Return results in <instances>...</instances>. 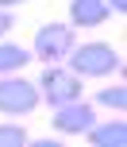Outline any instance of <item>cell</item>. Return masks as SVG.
Masks as SVG:
<instances>
[{"label": "cell", "instance_id": "obj_1", "mask_svg": "<svg viewBox=\"0 0 127 147\" xmlns=\"http://www.w3.org/2000/svg\"><path fill=\"white\" fill-rule=\"evenodd\" d=\"M66 62H69V70H73L77 78H112V74H120V66H123L120 51H116L112 43H96V39L73 47V51L66 54Z\"/></svg>", "mask_w": 127, "mask_h": 147}, {"label": "cell", "instance_id": "obj_2", "mask_svg": "<svg viewBox=\"0 0 127 147\" xmlns=\"http://www.w3.org/2000/svg\"><path fill=\"white\" fill-rule=\"evenodd\" d=\"M85 78H77L69 66H62V62H54V66L43 70V78L35 81L39 85V101L46 105V109H58V105H69V101H81L85 97Z\"/></svg>", "mask_w": 127, "mask_h": 147}, {"label": "cell", "instance_id": "obj_3", "mask_svg": "<svg viewBox=\"0 0 127 147\" xmlns=\"http://www.w3.org/2000/svg\"><path fill=\"white\" fill-rule=\"evenodd\" d=\"M77 47V27L69 23H43L31 39V54H35L43 66H54V62H66V54Z\"/></svg>", "mask_w": 127, "mask_h": 147}, {"label": "cell", "instance_id": "obj_4", "mask_svg": "<svg viewBox=\"0 0 127 147\" xmlns=\"http://www.w3.org/2000/svg\"><path fill=\"white\" fill-rule=\"evenodd\" d=\"M39 85L23 74H0V116H31L39 109Z\"/></svg>", "mask_w": 127, "mask_h": 147}, {"label": "cell", "instance_id": "obj_5", "mask_svg": "<svg viewBox=\"0 0 127 147\" xmlns=\"http://www.w3.org/2000/svg\"><path fill=\"white\" fill-rule=\"evenodd\" d=\"M50 124H54V132H62V136H85L92 124H96V109L81 97V101L58 105L54 116H50Z\"/></svg>", "mask_w": 127, "mask_h": 147}, {"label": "cell", "instance_id": "obj_6", "mask_svg": "<svg viewBox=\"0 0 127 147\" xmlns=\"http://www.w3.org/2000/svg\"><path fill=\"white\" fill-rule=\"evenodd\" d=\"M108 16L112 12L104 0H69V27H100Z\"/></svg>", "mask_w": 127, "mask_h": 147}, {"label": "cell", "instance_id": "obj_7", "mask_svg": "<svg viewBox=\"0 0 127 147\" xmlns=\"http://www.w3.org/2000/svg\"><path fill=\"white\" fill-rule=\"evenodd\" d=\"M85 136H89V143H96V147H123L127 143V120L116 116V120H108V124H92Z\"/></svg>", "mask_w": 127, "mask_h": 147}, {"label": "cell", "instance_id": "obj_8", "mask_svg": "<svg viewBox=\"0 0 127 147\" xmlns=\"http://www.w3.org/2000/svg\"><path fill=\"white\" fill-rule=\"evenodd\" d=\"M35 58L23 43H4L0 39V74H23V66Z\"/></svg>", "mask_w": 127, "mask_h": 147}, {"label": "cell", "instance_id": "obj_9", "mask_svg": "<svg viewBox=\"0 0 127 147\" xmlns=\"http://www.w3.org/2000/svg\"><path fill=\"white\" fill-rule=\"evenodd\" d=\"M96 105H104V109H116V112H123L127 109V89L123 85H104L96 93Z\"/></svg>", "mask_w": 127, "mask_h": 147}, {"label": "cell", "instance_id": "obj_10", "mask_svg": "<svg viewBox=\"0 0 127 147\" xmlns=\"http://www.w3.org/2000/svg\"><path fill=\"white\" fill-rule=\"evenodd\" d=\"M31 136L23 124H0V147H23Z\"/></svg>", "mask_w": 127, "mask_h": 147}, {"label": "cell", "instance_id": "obj_11", "mask_svg": "<svg viewBox=\"0 0 127 147\" xmlns=\"http://www.w3.org/2000/svg\"><path fill=\"white\" fill-rule=\"evenodd\" d=\"M8 31H12V12H8V8H0V39H4Z\"/></svg>", "mask_w": 127, "mask_h": 147}, {"label": "cell", "instance_id": "obj_12", "mask_svg": "<svg viewBox=\"0 0 127 147\" xmlns=\"http://www.w3.org/2000/svg\"><path fill=\"white\" fill-rule=\"evenodd\" d=\"M104 4H108V12H116V16L127 12V0H104Z\"/></svg>", "mask_w": 127, "mask_h": 147}, {"label": "cell", "instance_id": "obj_13", "mask_svg": "<svg viewBox=\"0 0 127 147\" xmlns=\"http://www.w3.org/2000/svg\"><path fill=\"white\" fill-rule=\"evenodd\" d=\"M15 4H27V0H0V8H15Z\"/></svg>", "mask_w": 127, "mask_h": 147}]
</instances>
